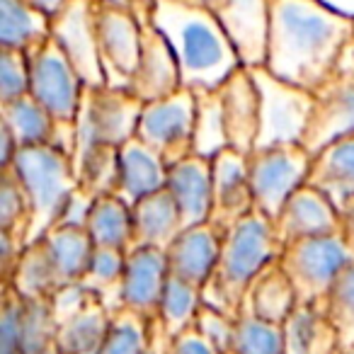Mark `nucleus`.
Returning <instances> with one entry per match:
<instances>
[{"instance_id":"8","label":"nucleus","mask_w":354,"mask_h":354,"mask_svg":"<svg viewBox=\"0 0 354 354\" xmlns=\"http://www.w3.org/2000/svg\"><path fill=\"white\" fill-rule=\"evenodd\" d=\"M194 119L197 97L192 88H180L162 100L143 104L136 138L162 158L167 167L183 162L194 153Z\"/></svg>"},{"instance_id":"31","label":"nucleus","mask_w":354,"mask_h":354,"mask_svg":"<svg viewBox=\"0 0 354 354\" xmlns=\"http://www.w3.org/2000/svg\"><path fill=\"white\" fill-rule=\"evenodd\" d=\"M85 231L90 233L95 248H114L129 252L133 233L131 207H127L117 194H102L90 207Z\"/></svg>"},{"instance_id":"52","label":"nucleus","mask_w":354,"mask_h":354,"mask_svg":"<svg viewBox=\"0 0 354 354\" xmlns=\"http://www.w3.org/2000/svg\"><path fill=\"white\" fill-rule=\"evenodd\" d=\"M347 54H349V59L354 61V39H352V44H349V51H347Z\"/></svg>"},{"instance_id":"19","label":"nucleus","mask_w":354,"mask_h":354,"mask_svg":"<svg viewBox=\"0 0 354 354\" xmlns=\"http://www.w3.org/2000/svg\"><path fill=\"white\" fill-rule=\"evenodd\" d=\"M223 119H226L228 148L250 156L260 131V93L250 68H238L221 85Z\"/></svg>"},{"instance_id":"45","label":"nucleus","mask_w":354,"mask_h":354,"mask_svg":"<svg viewBox=\"0 0 354 354\" xmlns=\"http://www.w3.org/2000/svg\"><path fill=\"white\" fill-rule=\"evenodd\" d=\"M165 354H226L212 339H207L197 328H189L175 337L165 339Z\"/></svg>"},{"instance_id":"29","label":"nucleus","mask_w":354,"mask_h":354,"mask_svg":"<svg viewBox=\"0 0 354 354\" xmlns=\"http://www.w3.org/2000/svg\"><path fill=\"white\" fill-rule=\"evenodd\" d=\"M0 124L12 133L20 148L51 146L56 131V119L30 93L0 104Z\"/></svg>"},{"instance_id":"23","label":"nucleus","mask_w":354,"mask_h":354,"mask_svg":"<svg viewBox=\"0 0 354 354\" xmlns=\"http://www.w3.org/2000/svg\"><path fill=\"white\" fill-rule=\"evenodd\" d=\"M131 248H158L167 250L172 245L183 228L180 209L175 204V197L170 189L162 187L158 192L143 197L131 207Z\"/></svg>"},{"instance_id":"53","label":"nucleus","mask_w":354,"mask_h":354,"mask_svg":"<svg viewBox=\"0 0 354 354\" xmlns=\"http://www.w3.org/2000/svg\"><path fill=\"white\" fill-rule=\"evenodd\" d=\"M204 3H207V6H212V8H214V6H216V3H218V0H204Z\"/></svg>"},{"instance_id":"50","label":"nucleus","mask_w":354,"mask_h":354,"mask_svg":"<svg viewBox=\"0 0 354 354\" xmlns=\"http://www.w3.org/2000/svg\"><path fill=\"white\" fill-rule=\"evenodd\" d=\"M165 339H167V337L158 339V342H156V344H153V347H151V349H148V352H146V354H165Z\"/></svg>"},{"instance_id":"47","label":"nucleus","mask_w":354,"mask_h":354,"mask_svg":"<svg viewBox=\"0 0 354 354\" xmlns=\"http://www.w3.org/2000/svg\"><path fill=\"white\" fill-rule=\"evenodd\" d=\"M25 3H30V6L39 8L41 12H46V15H54V12L61 10V6H64L66 0H25Z\"/></svg>"},{"instance_id":"20","label":"nucleus","mask_w":354,"mask_h":354,"mask_svg":"<svg viewBox=\"0 0 354 354\" xmlns=\"http://www.w3.org/2000/svg\"><path fill=\"white\" fill-rule=\"evenodd\" d=\"M223 233L216 231L212 223L185 228L165 250L167 270L177 279H185L189 284L204 286L209 284L214 270H216L218 255H221Z\"/></svg>"},{"instance_id":"48","label":"nucleus","mask_w":354,"mask_h":354,"mask_svg":"<svg viewBox=\"0 0 354 354\" xmlns=\"http://www.w3.org/2000/svg\"><path fill=\"white\" fill-rule=\"evenodd\" d=\"M323 3L333 8V10L344 12V15L354 17V0H323Z\"/></svg>"},{"instance_id":"13","label":"nucleus","mask_w":354,"mask_h":354,"mask_svg":"<svg viewBox=\"0 0 354 354\" xmlns=\"http://www.w3.org/2000/svg\"><path fill=\"white\" fill-rule=\"evenodd\" d=\"M97 51L107 88H131L141 54V32L131 10H114L95 3Z\"/></svg>"},{"instance_id":"33","label":"nucleus","mask_w":354,"mask_h":354,"mask_svg":"<svg viewBox=\"0 0 354 354\" xmlns=\"http://www.w3.org/2000/svg\"><path fill=\"white\" fill-rule=\"evenodd\" d=\"M6 284H10L22 299H51L61 289L44 241L30 243L22 250L20 260H17L15 270Z\"/></svg>"},{"instance_id":"51","label":"nucleus","mask_w":354,"mask_h":354,"mask_svg":"<svg viewBox=\"0 0 354 354\" xmlns=\"http://www.w3.org/2000/svg\"><path fill=\"white\" fill-rule=\"evenodd\" d=\"M335 354H354V344H347V347H339Z\"/></svg>"},{"instance_id":"10","label":"nucleus","mask_w":354,"mask_h":354,"mask_svg":"<svg viewBox=\"0 0 354 354\" xmlns=\"http://www.w3.org/2000/svg\"><path fill=\"white\" fill-rule=\"evenodd\" d=\"M27 59H30V95H35L54 119L75 122L85 83L54 37L27 51Z\"/></svg>"},{"instance_id":"2","label":"nucleus","mask_w":354,"mask_h":354,"mask_svg":"<svg viewBox=\"0 0 354 354\" xmlns=\"http://www.w3.org/2000/svg\"><path fill=\"white\" fill-rule=\"evenodd\" d=\"M153 22L175 54L183 88H221L241 68L216 12L204 0H153Z\"/></svg>"},{"instance_id":"30","label":"nucleus","mask_w":354,"mask_h":354,"mask_svg":"<svg viewBox=\"0 0 354 354\" xmlns=\"http://www.w3.org/2000/svg\"><path fill=\"white\" fill-rule=\"evenodd\" d=\"M51 37V17L25 0H0V46L30 51Z\"/></svg>"},{"instance_id":"7","label":"nucleus","mask_w":354,"mask_h":354,"mask_svg":"<svg viewBox=\"0 0 354 354\" xmlns=\"http://www.w3.org/2000/svg\"><path fill=\"white\" fill-rule=\"evenodd\" d=\"M313 156L301 143L274 148H255L248 156L255 209L267 218H274L289 197L308 183Z\"/></svg>"},{"instance_id":"18","label":"nucleus","mask_w":354,"mask_h":354,"mask_svg":"<svg viewBox=\"0 0 354 354\" xmlns=\"http://www.w3.org/2000/svg\"><path fill=\"white\" fill-rule=\"evenodd\" d=\"M281 245L339 233V212L320 189L304 185L272 218Z\"/></svg>"},{"instance_id":"37","label":"nucleus","mask_w":354,"mask_h":354,"mask_svg":"<svg viewBox=\"0 0 354 354\" xmlns=\"http://www.w3.org/2000/svg\"><path fill=\"white\" fill-rule=\"evenodd\" d=\"M32 226V204L20 175L12 165L0 167V233L27 245Z\"/></svg>"},{"instance_id":"34","label":"nucleus","mask_w":354,"mask_h":354,"mask_svg":"<svg viewBox=\"0 0 354 354\" xmlns=\"http://www.w3.org/2000/svg\"><path fill=\"white\" fill-rule=\"evenodd\" d=\"M202 306L204 296L199 286L170 274L165 291H162L160 306H158V328L162 330L165 337H175V335L185 333V330L194 328V320H197Z\"/></svg>"},{"instance_id":"36","label":"nucleus","mask_w":354,"mask_h":354,"mask_svg":"<svg viewBox=\"0 0 354 354\" xmlns=\"http://www.w3.org/2000/svg\"><path fill=\"white\" fill-rule=\"evenodd\" d=\"M228 354H286L284 325L241 310L236 315Z\"/></svg>"},{"instance_id":"26","label":"nucleus","mask_w":354,"mask_h":354,"mask_svg":"<svg viewBox=\"0 0 354 354\" xmlns=\"http://www.w3.org/2000/svg\"><path fill=\"white\" fill-rule=\"evenodd\" d=\"M306 185L320 189L335 207L354 197V136L315 153Z\"/></svg>"},{"instance_id":"46","label":"nucleus","mask_w":354,"mask_h":354,"mask_svg":"<svg viewBox=\"0 0 354 354\" xmlns=\"http://www.w3.org/2000/svg\"><path fill=\"white\" fill-rule=\"evenodd\" d=\"M339 212V236L347 243V248L354 252V197L344 199L337 207Z\"/></svg>"},{"instance_id":"28","label":"nucleus","mask_w":354,"mask_h":354,"mask_svg":"<svg viewBox=\"0 0 354 354\" xmlns=\"http://www.w3.org/2000/svg\"><path fill=\"white\" fill-rule=\"evenodd\" d=\"M286 354H335L339 349L323 304H299L284 323Z\"/></svg>"},{"instance_id":"41","label":"nucleus","mask_w":354,"mask_h":354,"mask_svg":"<svg viewBox=\"0 0 354 354\" xmlns=\"http://www.w3.org/2000/svg\"><path fill=\"white\" fill-rule=\"evenodd\" d=\"M80 189L90 194V197H102V194H114L117 189V177H119V148L102 143L95 148V153L78 167L75 172Z\"/></svg>"},{"instance_id":"49","label":"nucleus","mask_w":354,"mask_h":354,"mask_svg":"<svg viewBox=\"0 0 354 354\" xmlns=\"http://www.w3.org/2000/svg\"><path fill=\"white\" fill-rule=\"evenodd\" d=\"M102 8H114V10H131V0H95Z\"/></svg>"},{"instance_id":"21","label":"nucleus","mask_w":354,"mask_h":354,"mask_svg":"<svg viewBox=\"0 0 354 354\" xmlns=\"http://www.w3.org/2000/svg\"><path fill=\"white\" fill-rule=\"evenodd\" d=\"M167 189L180 209L183 228L209 223L212 216V160L192 153L183 162L167 167Z\"/></svg>"},{"instance_id":"39","label":"nucleus","mask_w":354,"mask_h":354,"mask_svg":"<svg viewBox=\"0 0 354 354\" xmlns=\"http://www.w3.org/2000/svg\"><path fill=\"white\" fill-rule=\"evenodd\" d=\"M124 267H127V252L114 250V248H95L90 265L80 284L88 291L97 294L109 306V296L119 301V286H122ZM119 306V304H117ZM112 308V306H109Z\"/></svg>"},{"instance_id":"3","label":"nucleus","mask_w":354,"mask_h":354,"mask_svg":"<svg viewBox=\"0 0 354 354\" xmlns=\"http://www.w3.org/2000/svg\"><path fill=\"white\" fill-rule=\"evenodd\" d=\"M281 250L284 245L277 238L272 218L255 209L223 236L216 270L202 289L204 304L223 313L238 315L248 286L265 267L279 260Z\"/></svg>"},{"instance_id":"22","label":"nucleus","mask_w":354,"mask_h":354,"mask_svg":"<svg viewBox=\"0 0 354 354\" xmlns=\"http://www.w3.org/2000/svg\"><path fill=\"white\" fill-rule=\"evenodd\" d=\"M165 185H167V165L141 138L133 136L124 146H119V177H117L114 194L127 207H133L143 197L158 192Z\"/></svg>"},{"instance_id":"32","label":"nucleus","mask_w":354,"mask_h":354,"mask_svg":"<svg viewBox=\"0 0 354 354\" xmlns=\"http://www.w3.org/2000/svg\"><path fill=\"white\" fill-rule=\"evenodd\" d=\"M162 337L165 335L156 318H146L129 308H114L97 354H146Z\"/></svg>"},{"instance_id":"54","label":"nucleus","mask_w":354,"mask_h":354,"mask_svg":"<svg viewBox=\"0 0 354 354\" xmlns=\"http://www.w3.org/2000/svg\"><path fill=\"white\" fill-rule=\"evenodd\" d=\"M44 354H61V352H59V349L54 347V349H49V352H44Z\"/></svg>"},{"instance_id":"11","label":"nucleus","mask_w":354,"mask_h":354,"mask_svg":"<svg viewBox=\"0 0 354 354\" xmlns=\"http://www.w3.org/2000/svg\"><path fill=\"white\" fill-rule=\"evenodd\" d=\"M131 12L136 15L138 32H141V54H138V68L129 90L143 102L162 100L183 88L180 66L170 44L153 22V0H131Z\"/></svg>"},{"instance_id":"4","label":"nucleus","mask_w":354,"mask_h":354,"mask_svg":"<svg viewBox=\"0 0 354 354\" xmlns=\"http://www.w3.org/2000/svg\"><path fill=\"white\" fill-rule=\"evenodd\" d=\"M10 165L20 175L32 204V226L27 238L30 245L61 223L71 197L78 189V177L71 158L54 146L20 148Z\"/></svg>"},{"instance_id":"25","label":"nucleus","mask_w":354,"mask_h":354,"mask_svg":"<svg viewBox=\"0 0 354 354\" xmlns=\"http://www.w3.org/2000/svg\"><path fill=\"white\" fill-rule=\"evenodd\" d=\"M299 306V296L291 284V279L286 277V272L281 270L279 260L272 262L270 267L260 272L255 277L250 286H248L245 296H243L241 310L252 313L257 318L272 320V323H286L294 308ZM238 310V313H241Z\"/></svg>"},{"instance_id":"6","label":"nucleus","mask_w":354,"mask_h":354,"mask_svg":"<svg viewBox=\"0 0 354 354\" xmlns=\"http://www.w3.org/2000/svg\"><path fill=\"white\" fill-rule=\"evenodd\" d=\"M352 262L354 252L339 233L289 243L279 255V265L294 284L299 304H323L330 286Z\"/></svg>"},{"instance_id":"24","label":"nucleus","mask_w":354,"mask_h":354,"mask_svg":"<svg viewBox=\"0 0 354 354\" xmlns=\"http://www.w3.org/2000/svg\"><path fill=\"white\" fill-rule=\"evenodd\" d=\"M109 318L112 308L97 294H90V299L80 308L59 318L56 349L61 354H97L107 335Z\"/></svg>"},{"instance_id":"1","label":"nucleus","mask_w":354,"mask_h":354,"mask_svg":"<svg viewBox=\"0 0 354 354\" xmlns=\"http://www.w3.org/2000/svg\"><path fill=\"white\" fill-rule=\"evenodd\" d=\"M354 39V17L323 0H270L265 68L315 93L339 68Z\"/></svg>"},{"instance_id":"12","label":"nucleus","mask_w":354,"mask_h":354,"mask_svg":"<svg viewBox=\"0 0 354 354\" xmlns=\"http://www.w3.org/2000/svg\"><path fill=\"white\" fill-rule=\"evenodd\" d=\"M51 37L61 46L80 80L90 88H104V73L97 51L95 0H66L51 15Z\"/></svg>"},{"instance_id":"43","label":"nucleus","mask_w":354,"mask_h":354,"mask_svg":"<svg viewBox=\"0 0 354 354\" xmlns=\"http://www.w3.org/2000/svg\"><path fill=\"white\" fill-rule=\"evenodd\" d=\"M22 296L10 284H3V310H0V354H25L22 352Z\"/></svg>"},{"instance_id":"15","label":"nucleus","mask_w":354,"mask_h":354,"mask_svg":"<svg viewBox=\"0 0 354 354\" xmlns=\"http://www.w3.org/2000/svg\"><path fill=\"white\" fill-rule=\"evenodd\" d=\"M236 49L243 68H260L267 59L270 0H218L212 8Z\"/></svg>"},{"instance_id":"42","label":"nucleus","mask_w":354,"mask_h":354,"mask_svg":"<svg viewBox=\"0 0 354 354\" xmlns=\"http://www.w3.org/2000/svg\"><path fill=\"white\" fill-rule=\"evenodd\" d=\"M30 93V59L27 51L0 46V104Z\"/></svg>"},{"instance_id":"27","label":"nucleus","mask_w":354,"mask_h":354,"mask_svg":"<svg viewBox=\"0 0 354 354\" xmlns=\"http://www.w3.org/2000/svg\"><path fill=\"white\" fill-rule=\"evenodd\" d=\"M39 241H44L46 250H49L51 265H54L61 289L71 284H80L95 250V243L90 238V233L85 231V226L59 223Z\"/></svg>"},{"instance_id":"17","label":"nucleus","mask_w":354,"mask_h":354,"mask_svg":"<svg viewBox=\"0 0 354 354\" xmlns=\"http://www.w3.org/2000/svg\"><path fill=\"white\" fill-rule=\"evenodd\" d=\"M143 100L136 97L131 90L122 88H90L85 85L80 107L88 112L100 143L124 146L129 138L136 136L138 119L143 114Z\"/></svg>"},{"instance_id":"9","label":"nucleus","mask_w":354,"mask_h":354,"mask_svg":"<svg viewBox=\"0 0 354 354\" xmlns=\"http://www.w3.org/2000/svg\"><path fill=\"white\" fill-rule=\"evenodd\" d=\"M313 95L315 104L301 141L310 156L328 148L330 143L354 136V61L349 54Z\"/></svg>"},{"instance_id":"44","label":"nucleus","mask_w":354,"mask_h":354,"mask_svg":"<svg viewBox=\"0 0 354 354\" xmlns=\"http://www.w3.org/2000/svg\"><path fill=\"white\" fill-rule=\"evenodd\" d=\"M233 325H236V315L223 313V310L214 308V306H202L197 320H194V328L204 335L207 339H212L218 349L228 354V344H231Z\"/></svg>"},{"instance_id":"5","label":"nucleus","mask_w":354,"mask_h":354,"mask_svg":"<svg viewBox=\"0 0 354 354\" xmlns=\"http://www.w3.org/2000/svg\"><path fill=\"white\" fill-rule=\"evenodd\" d=\"M260 93V131L255 148L289 146L304 141L315 95L272 75L265 66L250 68Z\"/></svg>"},{"instance_id":"38","label":"nucleus","mask_w":354,"mask_h":354,"mask_svg":"<svg viewBox=\"0 0 354 354\" xmlns=\"http://www.w3.org/2000/svg\"><path fill=\"white\" fill-rule=\"evenodd\" d=\"M20 333H22V352L25 354H44L56 347L59 318H56L51 299L22 301Z\"/></svg>"},{"instance_id":"40","label":"nucleus","mask_w":354,"mask_h":354,"mask_svg":"<svg viewBox=\"0 0 354 354\" xmlns=\"http://www.w3.org/2000/svg\"><path fill=\"white\" fill-rule=\"evenodd\" d=\"M323 308L337 330L339 347L354 344V262L344 267L342 274L330 286L323 299Z\"/></svg>"},{"instance_id":"16","label":"nucleus","mask_w":354,"mask_h":354,"mask_svg":"<svg viewBox=\"0 0 354 354\" xmlns=\"http://www.w3.org/2000/svg\"><path fill=\"white\" fill-rule=\"evenodd\" d=\"M167 279H170V270H167L165 250L131 248L127 252L117 308H129L146 318H156Z\"/></svg>"},{"instance_id":"35","label":"nucleus","mask_w":354,"mask_h":354,"mask_svg":"<svg viewBox=\"0 0 354 354\" xmlns=\"http://www.w3.org/2000/svg\"><path fill=\"white\" fill-rule=\"evenodd\" d=\"M197 97V119H194V153L212 160L216 153L228 148L226 119L218 88H192Z\"/></svg>"},{"instance_id":"14","label":"nucleus","mask_w":354,"mask_h":354,"mask_svg":"<svg viewBox=\"0 0 354 354\" xmlns=\"http://www.w3.org/2000/svg\"><path fill=\"white\" fill-rule=\"evenodd\" d=\"M255 212L250 175H248V156L233 148H223L212 158V223L226 236L236 223Z\"/></svg>"}]
</instances>
